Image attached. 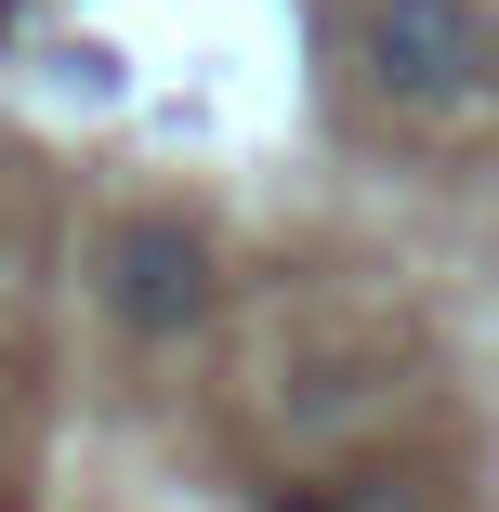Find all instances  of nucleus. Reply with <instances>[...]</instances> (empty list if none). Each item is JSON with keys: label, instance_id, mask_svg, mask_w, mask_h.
Instances as JSON below:
<instances>
[{"label": "nucleus", "instance_id": "3", "mask_svg": "<svg viewBox=\"0 0 499 512\" xmlns=\"http://www.w3.org/2000/svg\"><path fill=\"white\" fill-rule=\"evenodd\" d=\"M303 512H434V499L394 486V473H355V486H329V499H303Z\"/></svg>", "mask_w": 499, "mask_h": 512}, {"label": "nucleus", "instance_id": "2", "mask_svg": "<svg viewBox=\"0 0 499 512\" xmlns=\"http://www.w3.org/2000/svg\"><path fill=\"white\" fill-rule=\"evenodd\" d=\"M106 316H119L132 342H184L197 316H211V237L171 224V211L119 224V237H106Z\"/></svg>", "mask_w": 499, "mask_h": 512}, {"label": "nucleus", "instance_id": "1", "mask_svg": "<svg viewBox=\"0 0 499 512\" xmlns=\"http://www.w3.org/2000/svg\"><path fill=\"white\" fill-rule=\"evenodd\" d=\"M486 66H499V40H486L473 0H368L355 14V79L381 92V106H408V119L473 106Z\"/></svg>", "mask_w": 499, "mask_h": 512}]
</instances>
